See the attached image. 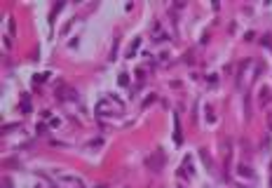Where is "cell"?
<instances>
[{
	"instance_id": "4",
	"label": "cell",
	"mask_w": 272,
	"mask_h": 188,
	"mask_svg": "<svg viewBox=\"0 0 272 188\" xmlns=\"http://www.w3.org/2000/svg\"><path fill=\"white\" fill-rule=\"evenodd\" d=\"M223 160H225V169H230V141H223Z\"/></svg>"
},
{
	"instance_id": "2",
	"label": "cell",
	"mask_w": 272,
	"mask_h": 188,
	"mask_svg": "<svg viewBox=\"0 0 272 188\" xmlns=\"http://www.w3.org/2000/svg\"><path fill=\"white\" fill-rule=\"evenodd\" d=\"M164 160H167L164 153H162V150H155V155H153V158H148V160H145V165H148L153 172H160L162 165H164Z\"/></svg>"
},
{
	"instance_id": "8",
	"label": "cell",
	"mask_w": 272,
	"mask_h": 188,
	"mask_svg": "<svg viewBox=\"0 0 272 188\" xmlns=\"http://www.w3.org/2000/svg\"><path fill=\"white\" fill-rule=\"evenodd\" d=\"M127 82H129V78H127V73H122V75H120V85H127Z\"/></svg>"
},
{
	"instance_id": "5",
	"label": "cell",
	"mask_w": 272,
	"mask_h": 188,
	"mask_svg": "<svg viewBox=\"0 0 272 188\" xmlns=\"http://www.w3.org/2000/svg\"><path fill=\"white\" fill-rule=\"evenodd\" d=\"M139 43H141V38H136L132 45H129V49H127V57H134V52H136V47H139Z\"/></svg>"
},
{
	"instance_id": "12",
	"label": "cell",
	"mask_w": 272,
	"mask_h": 188,
	"mask_svg": "<svg viewBox=\"0 0 272 188\" xmlns=\"http://www.w3.org/2000/svg\"><path fill=\"white\" fill-rule=\"evenodd\" d=\"M270 127H272V122H270Z\"/></svg>"
},
{
	"instance_id": "10",
	"label": "cell",
	"mask_w": 272,
	"mask_h": 188,
	"mask_svg": "<svg viewBox=\"0 0 272 188\" xmlns=\"http://www.w3.org/2000/svg\"><path fill=\"white\" fill-rule=\"evenodd\" d=\"M47 75H49V73H38V78H35V80H38V82H42L45 78H47Z\"/></svg>"
},
{
	"instance_id": "1",
	"label": "cell",
	"mask_w": 272,
	"mask_h": 188,
	"mask_svg": "<svg viewBox=\"0 0 272 188\" xmlns=\"http://www.w3.org/2000/svg\"><path fill=\"white\" fill-rule=\"evenodd\" d=\"M52 179L59 183V188H82V179L78 177H70V174H64L61 169H54Z\"/></svg>"
},
{
	"instance_id": "3",
	"label": "cell",
	"mask_w": 272,
	"mask_h": 188,
	"mask_svg": "<svg viewBox=\"0 0 272 188\" xmlns=\"http://www.w3.org/2000/svg\"><path fill=\"white\" fill-rule=\"evenodd\" d=\"M56 97L61 99V101H75L78 99V94H75V89L73 87H68V85H64V82H59V89H56Z\"/></svg>"
},
{
	"instance_id": "7",
	"label": "cell",
	"mask_w": 272,
	"mask_h": 188,
	"mask_svg": "<svg viewBox=\"0 0 272 188\" xmlns=\"http://www.w3.org/2000/svg\"><path fill=\"white\" fill-rule=\"evenodd\" d=\"M174 141H176V144H181V141H183V134H181V125H178V120H176V134H174Z\"/></svg>"
},
{
	"instance_id": "6",
	"label": "cell",
	"mask_w": 272,
	"mask_h": 188,
	"mask_svg": "<svg viewBox=\"0 0 272 188\" xmlns=\"http://www.w3.org/2000/svg\"><path fill=\"white\" fill-rule=\"evenodd\" d=\"M267 99H270V89H267V87H263V89H261V103H263V106L267 103Z\"/></svg>"
},
{
	"instance_id": "11",
	"label": "cell",
	"mask_w": 272,
	"mask_h": 188,
	"mask_svg": "<svg viewBox=\"0 0 272 188\" xmlns=\"http://www.w3.org/2000/svg\"><path fill=\"white\" fill-rule=\"evenodd\" d=\"M2 186H5V188H12V181H10V179H2Z\"/></svg>"
},
{
	"instance_id": "9",
	"label": "cell",
	"mask_w": 272,
	"mask_h": 188,
	"mask_svg": "<svg viewBox=\"0 0 272 188\" xmlns=\"http://www.w3.org/2000/svg\"><path fill=\"white\" fill-rule=\"evenodd\" d=\"M239 172L244 174V177H251V172H249V167H246V165H244V167H239Z\"/></svg>"
}]
</instances>
